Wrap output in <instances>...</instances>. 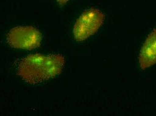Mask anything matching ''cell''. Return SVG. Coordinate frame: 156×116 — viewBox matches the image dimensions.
<instances>
[{
    "label": "cell",
    "instance_id": "5",
    "mask_svg": "<svg viewBox=\"0 0 156 116\" xmlns=\"http://www.w3.org/2000/svg\"><path fill=\"white\" fill-rule=\"evenodd\" d=\"M69 1V0H57V2L60 5H64Z\"/></svg>",
    "mask_w": 156,
    "mask_h": 116
},
{
    "label": "cell",
    "instance_id": "1",
    "mask_svg": "<svg viewBox=\"0 0 156 116\" xmlns=\"http://www.w3.org/2000/svg\"><path fill=\"white\" fill-rule=\"evenodd\" d=\"M64 64V57L60 54L46 56L34 54L21 60L18 66V72L25 81L35 84L60 74Z\"/></svg>",
    "mask_w": 156,
    "mask_h": 116
},
{
    "label": "cell",
    "instance_id": "4",
    "mask_svg": "<svg viewBox=\"0 0 156 116\" xmlns=\"http://www.w3.org/2000/svg\"><path fill=\"white\" fill-rule=\"evenodd\" d=\"M139 61L142 69H147L156 63V28L149 35L143 45Z\"/></svg>",
    "mask_w": 156,
    "mask_h": 116
},
{
    "label": "cell",
    "instance_id": "2",
    "mask_svg": "<svg viewBox=\"0 0 156 116\" xmlns=\"http://www.w3.org/2000/svg\"><path fill=\"white\" fill-rule=\"evenodd\" d=\"M105 20V15L98 9L83 12L77 19L73 28V35L77 41H83L98 30Z\"/></svg>",
    "mask_w": 156,
    "mask_h": 116
},
{
    "label": "cell",
    "instance_id": "3",
    "mask_svg": "<svg viewBox=\"0 0 156 116\" xmlns=\"http://www.w3.org/2000/svg\"><path fill=\"white\" fill-rule=\"evenodd\" d=\"M42 35L32 26H18L12 28L8 35V44L19 49L32 50L41 45Z\"/></svg>",
    "mask_w": 156,
    "mask_h": 116
}]
</instances>
